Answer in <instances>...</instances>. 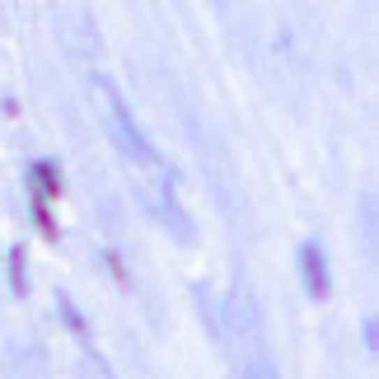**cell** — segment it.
<instances>
[{
  "label": "cell",
  "mask_w": 379,
  "mask_h": 379,
  "mask_svg": "<svg viewBox=\"0 0 379 379\" xmlns=\"http://www.w3.org/2000/svg\"><path fill=\"white\" fill-rule=\"evenodd\" d=\"M57 309H61V323L70 332H80L84 337V314H80V304H75V295L66 290V285H57Z\"/></svg>",
  "instance_id": "7"
},
{
  "label": "cell",
  "mask_w": 379,
  "mask_h": 379,
  "mask_svg": "<svg viewBox=\"0 0 379 379\" xmlns=\"http://www.w3.org/2000/svg\"><path fill=\"white\" fill-rule=\"evenodd\" d=\"M216 314H221V337L235 332L244 347H248V342H262V304H258V295H253L248 285H235Z\"/></svg>",
  "instance_id": "2"
},
{
  "label": "cell",
  "mask_w": 379,
  "mask_h": 379,
  "mask_svg": "<svg viewBox=\"0 0 379 379\" xmlns=\"http://www.w3.org/2000/svg\"><path fill=\"white\" fill-rule=\"evenodd\" d=\"M98 84H103V94H108V131H112V141H117V150H122L131 164H159L155 145H150V136L141 131V122L131 117L126 98L117 94V84H108V80H98Z\"/></svg>",
  "instance_id": "1"
},
{
  "label": "cell",
  "mask_w": 379,
  "mask_h": 379,
  "mask_svg": "<svg viewBox=\"0 0 379 379\" xmlns=\"http://www.w3.org/2000/svg\"><path fill=\"white\" fill-rule=\"evenodd\" d=\"M239 379H281V370H276V361L262 342L239 347Z\"/></svg>",
  "instance_id": "5"
},
{
  "label": "cell",
  "mask_w": 379,
  "mask_h": 379,
  "mask_svg": "<svg viewBox=\"0 0 379 379\" xmlns=\"http://www.w3.org/2000/svg\"><path fill=\"white\" fill-rule=\"evenodd\" d=\"M295 267H300V281H304V295L309 300H328L332 290V272H328V253L318 239H304L300 253H295Z\"/></svg>",
  "instance_id": "3"
},
{
  "label": "cell",
  "mask_w": 379,
  "mask_h": 379,
  "mask_svg": "<svg viewBox=\"0 0 379 379\" xmlns=\"http://www.w3.org/2000/svg\"><path fill=\"white\" fill-rule=\"evenodd\" d=\"M10 290H15V295L29 290V253H24V244L10 248Z\"/></svg>",
  "instance_id": "8"
},
{
  "label": "cell",
  "mask_w": 379,
  "mask_h": 379,
  "mask_svg": "<svg viewBox=\"0 0 379 379\" xmlns=\"http://www.w3.org/2000/svg\"><path fill=\"white\" fill-rule=\"evenodd\" d=\"M155 216L164 225H169V235L178 239V244H192V239H197V221H192L188 211H183V206H178V197L169 188L159 192V202H155Z\"/></svg>",
  "instance_id": "4"
},
{
  "label": "cell",
  "mask_w": 379,
  "mask_h": 379,
  "mask_svg": "<svg viewBox=\"0 0 379 379\" xmlns=\"http://www.w3.org/2000/svg\"><path fill=\"white\" fill-rule=\"evenodd\" d=\"M29 183H33V197L47 202V197H57V188H61V169H57L52 159H38L29 169Z\"/></svg>",
  "instance_id": "6"
}]
</instances>
